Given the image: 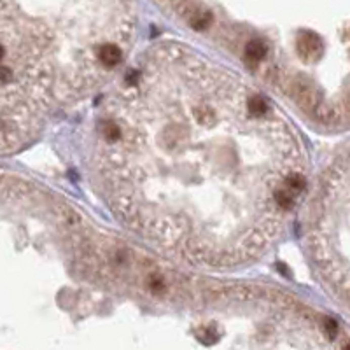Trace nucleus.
<instances>
[{
	"label": "nucleus",
	"instance_id": "f257e3e1",
	"mask_svg": "<svg viewBox=\"0 0 350 350\" xmlns=\"http://www.w3.org/2000/svg\"><path fill=\"white\" fill-rule=\"evenodd\" d=\"M90 168L119 223L207 270L265 256L308 177L298 132L275 102L173 40L147 49L102 105Z\"/></svg>",
	"mask_w": 350,
	"mask_h": 350
},
{
	"label": "nucleus",
	"instance_id": "f03ea898",
	"mask_svg": "<svg viewBox=\"0 0 350 350\" xmlns=\"http://www.w3.org/2000/svg\"><path fill=\"white\" fill-rule=\"evenodd\" d=\"M137 32L132 2H2V151L35 139L56 110L105 86Z\"/></svg>",
	"mask_w": 350,
	"mask_h": 350
}]
</instances>
